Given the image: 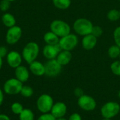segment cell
<instances>
[{
	"label": "cell",
	"mask_w": 120,
	"mask_h": 120,
	"mask_svg": "<svg viewBox=\"0 0 120 120\" xmlns=\"http://www.w3.org/2000/svg\"><path fill=\"white\" fill-rule=\"evenodd\" d=\"M93 27L94 25L92 22L90 20L84 18L77 19L72 25L73 30L75 32V33L82 37L91 34Z\"/></svg>",
	"instance_id": "obj_1"
},
{
	"label": "cell",
	"mask_w": 120,
	"mask_h": 120,
	"mask_svg": "<svg viewBox=\"0 0 120 120\" xmlns=\"http://www.w3.org/2000/svg\"><path fill=\"white\" fill-rule=\"evenodd\" d=\"M39 53V46L34 41L28 42L22 51V59L28 64L37 60Z\"/></svg>",
	"instance_id": "obj_2"
},
{
	"label": "cell",
	"mask_w": 120,
	"mask_h": 120,
	"mask_svg": "<svg viewBox=\"0 0 120 120\" xmlns=\"http://www.w3.org/2000/svg\"><path fill=\"white\" fill-rule=\"evenodd\" d=\"M100 112L103 118L112 120L120 113V105L116 101H108L102 105Z\"/></svg>",
	"instance_id": "obj_3"
},
{
	"label": "cell",
	"mask_w": 120,
	"mask_h": 120,
	"mask_svg": "<svg viewBox=\"0 0 120 120\" xmlns=\"http://www.w3.org/2000/svg\"><path fill=\"white\" fill-rule=\"evenodd\" d=\"M50 31L61 38L71 33L70 25L62 20H54L50 24Z\"/></svg>",
	"instance_id": "obj_4"
},
{
	"label": "cell",
	"mask_w": 120,
	"mask_h": 120,
	"mask_svg": "<svg viewBox=\"0 0 120 120\" xmlns=\"http://www.w3.org/2000/svg\"><path fill=\"white\" fill-rule=\"evenodd\" d=\"M53 104L54 101L53 97L47 94L40 95L36 101V107L41 114L49 113Z\"/></svg>",
	"instance_id": "obj_5"
},
{
	"label": "cell",
	"mask_w": 120,
	"mask_h": 120,
	"mask_svg": "<svg viewBox=\"0 0 120 120\" xmlns=\"http://www.w3.org/2000/svg\"><path fill=\"white\" fill-rule=\"evenodd\" d=\"M23 83L20 82L15 77L7 79L3 85V91L5 94L15 96L20 94Z\"/></svg>",
	"instance_id": "obj_6"
},
{
	"label": "cell",
	"mask_w": 120,
	"mask_h": 120,
	"mask_svg": "<svg viewBox=\"0 0 120 120\" xmlns=\"http://www.w3.org/2000/svg\"><path fill=\"white\" fill-rule=\"evenodd\" d=\"M77 105L85 112H92L97 107V102L94 97L90 95L84 94L77 98Z\"/></svg>",
	"instance_id": "obj_7"
},
{
	"label": "cell",
	"mask_w": 120,
	"mask_h": 120,
	"mask_svg": "<svg viewBox=\"0 0 120 120\" xmlns=\"http://www.w3.org/2000/svg\"><path fill=\"white\" fill-rule=\"evenodd\" d=\"M79 39L76 34L70 33L69 34L60 38L59 45L62 50L71 51L78 45Z\"/></svg>",
	"instance_id": "obj_8"
},
{
	"label": "cell",
	"mask_w": 120,
	"mask_h": 120,
	"mask_svg": "<svg viewBox=\"0 0 120 120\" xmlns=\"http://www.w3.org/2000/svg\"><path fill=\"white\" fill-rule=\"evenodd\" d=\"M45 75L49 77H56L58 76L61 71L63 66L56 60V59L48 60L44 64Z\"/></svg>",
	"instance_id": "obj_9"
},
{
	"label": "cell",
	"mask_w": 120,
	"mask_h": 120,
	"mask_svg": "<svg viewBox=\"0 0 120 120\" xmlns=\"http://www.w3.org/2000/svg\"><path fill=\"white\" fill-rule=\"evenodd\" d=\"M22 31L20 26L14 25L8 29L6 34V41L10 45H13L18 42L22 37Z\"/></svg>",
	"instance_id": "obj_10"
},
{
	"label": "cell",
	"mask_w": 120,
	"mask_h": 120,
	"mask_svg": "<svg viewBox=\"0 0 120 120\" xmlns=\"http://www.w3.org/2000/svg\"><path fill=\"white\" fill-rule=\"evenodd\" d=\"M6 62L9 67L15 69L21 65L22 61V55L16 51H11L6 56Z\"/></svg>",
	"instance_id": "obj_11"
},
{
	"label": "cell",
	"mask_w": 120,
	"mask_h": 120,
	"mask_svg": "<svg viewBox=\"0 0 120 120\" xmlns=\"http://www.w3.org/2000/svg\"><path fill=\"white\" fill-rule=\"evenodd\" d=\"M62 51L59 44L56 45H45L42 49V53L47 60L56 59L58 54Z\"/></svg>",
	"instance_id": "obj_12"
},
{
	"label": "cell",
	"mask_w": 120,
	"mask_h": 120,
	"mask_svg": "<svg viewBox=\"0 0 120 120\" xmlns=\"http://www.w3.org/2000/svg\"><path fill=\"white\" fill-rule=\"evenodd\" d=\"M68 112V107L64 102L58 101L54 103L50 113L56 118L64 117Z\"/></svg>",
	"instance_id": "obj_13"
},
{
	"label": "cell",
	"mask_w": 120,
	"mask_h": 120,
	"mask_svg": "<svg viewBox=\"0 0 120 120\" xmlns=\"http://www.w3.org/2000/svg\"><path fill=\"white\" fill-rule=\"evenodd\" d=\"M30 72L37 77H41L45 75L44 64L39 60H34L29 64Z\"/></svg>",
	"instance_id": "obj_14"
},
{
	"label": "cell",
	"mask_w": 120,
	"mask_h": 120,
	"mask_svg": "<svg viewBox=\"0 0 120 120\" xmlns=\"http://www.w3.org/2000/svg\"><path fill=\"white\" fill-rule=\"evenodd\" d=\"M30 70L24 65H21L15 69V77L22 83L27 82L30 78Z\"/></svg>",
	"instance_id": "obj_15"
},
{
	"label": "cell",
	"mask_w": 120,
	"mask_h": 120,
	"mask_svg": "<svg viewBox=\"0 0 120 120\" xmlns=\"http://www.w3.org/2000/svg\"><path fill=\"white\" fill-rule=\"evenodd\" d=\"M98 43V38L94 36L92 34L83 37L82 40V45L84 49L90 51L94 49Z\"/></svg>",
	"instance_id": "obj_16"
},
{
	"label": "cell",
	"mask_w": 120,
	"mask_h": 120,
	"mask_svg": "<svg viewBox=\"0 0 120 120\" xmlns=\"http://www.w3.org/2000/svg\"><path fill=\"white\" fill-rule=\"evenodd\" d=\"M72 58V55L71 51L62 50L58 54L56 59L62 66H65L70 63Z\"/></svg>",
	"instance_id": "obj_17"
},
{
	"label": "cell",
	"mask_w": 120,
	"mask_h": 120,
	"mask_svg": "<svg viewBox=\"0 0 120 120\" xmlns=\"http://www.w3.org/2000/svg\"><path fill=\"white\" fill-rule=\"evenodd\" d=\"M44 41L46 44L48 45H56L59 43L60 37H58L56 34L53 32L49 31L44 34Z\"/></svg>",
	"instance_id": "obj_18"
},
{
	"label": "cell",
	"mask_w": 120,
	"mask_h": 120,
	"mask_svg": "<svg viewBox=\"0 0 120 120\" xmlns=\"http://www.w3.org/2000/svg\"><path fill=\"white\" fill-rule=\"evenodd\" d=\"M1 21L4 26L6 27H11L14 25H15L16 20L14 15L10 13H5L3 14L1 17Z\"/></svg>",
	"instance_id": "obj_19"
},
{
	"label": "cell",
	"mask_w": 120,
	"mask_h": 120,
	"mask_svg": "<svg viewBox=\"0 0 120 120\" xmlns=\"http://www.w3.org/2000/svg\"><path fill=\"white\" fill-rule=\"evenodd\" d=\"M19 120H34V113L30 108H24L18 115Z\"/></svg>",
	"instance_id": "obj_20"
},
{
	"label": "cell",
	"mask_w": 120,
	"mask_h": 120,
	"mask_svg": "<svg viewBox=\"0 0 120 120\" xmlns=\"http://www.w3.org/2000/svg\"><path fill=\"white\" fill-rule=\"evenodd\" d=\"M54 6L60 10L68 9L71 5V0H53Z\"/></svg>",
	"instance_id": "obj_21"
},
{
	"label": "cell",
	"mask_w": 120,
	"mask_h": 120,
	"mask_svg": "<svg viewBox=\"0 0 120 120\" xmlns=\"http://www.w3.org/2000/svg\"><path fill=\"white\" fill-rule=\"evenodd\" d=\"M108 55L109 58L112 59H117V58L120 57V47L117 46L116 44L112 45L111 46L109 47L108 50Z\"/></svg>",
	"instance_id": "obj_22"
},
{
	"label": "cell",
	"mask_w": 120,
	"mask_h": 120,
	"mask_svg": "<svg viewBox=\"0 0 120 120\" xmlns=\"http://www.w3.org/2000/svg\"><path fill=\"white\" fill-rule=\"evenodd\" d=\"M107 18L112 22L117 21L120 19V10L113 8L110 10L107 13Z\"/></svg>",
	"instance_id": "obj_23"
},
{
	"label": "cell",
	"mask_w": 120,
	"mask_h": 120,
	"mask_svg": "<svg viewBox=\"0 0 120 120\" xmlns=\"http://www.w3.org/2000/svg\"><path fill=\"white\" fill-rule=\"evenodd\" d=\"M20 94L25 98H30L34 94V90L29 85H23Z\"/></svg>",
	"instance_id": "obj_24"
},
{
	"label": "cell",
	"mask_w": 120,
	"mask_h": 120,
	"mask_svg": "<svg viewBox=\"0 0 120 120\" xmlns=\"http://www.w3.org/2000/svg\"><path fill=\"white\" fill-rule=\"evenodd\" d=\"M23 109H24V108H23L22 105L19 102H14L11 105V112L14 115H19L22 112Z\"/></svg>",
	"instance_id": "obj_25"
},
{
	"label": "cell",
	"mask_w": 120,
	"mask_h": 120,
	"mask_svg": "<svg viewBox=\"0 0 120 120\" xmlns=\"http://www.w3.org/2000/svg\"><path fill=\"white\" fill-rule=\"evenodd\" d=\"M110 70L112 74L120 77V60H115L110 65Z\"/></svg>",
	"instance_id": "obj_26"
},
{
	"label": "cell",
	"mask_w": 120,
	"mask_h": 120,
	"mask_svg": "<svg viewBox=\"0 0 120 120\" xmlns=\"http://www.w3.org/2000/svg\"><path fill=\"white\" fill-rule=\"evenodd\" d=\"M91 34L94 36H95L96 37L98 38V37H101L103 35V28L101 26L94 25V27H93Z\"/></svg>",
	"instance_id": "obj_27"
},
{
	"label": "cell",
	"mask_w": 120,
	"mask_h": 120,
	"mask_svg": "<svg viewBox=\"0 0 120 120\" xmlns=\"http://www.w3.org/2000/svg\"><path fill=\"white\" fill-rule=\"evenodd\" d=\"M113 39L117 46L120 47V26L117 27L113 32Z\"/></svg>",
	"instance_id": "obj_28"
},
{
	"label": "cell",
	"mask_w": 120,
	"mask_h": 120,
	"mask_svg": "<svg viewBox=\"0 0 120 120\" xmlns=\"http://www.w3.org/2000/svg\"><path fill=\"white\" fill-rule=\"evenodd\" d=\"M10 5L11 1L8 0H1L0 1V10L3 12L7 11L10 8Z\"/></svg>",
	"instance_id": "obj_29"
},
{
	"label": "cell",
	"mask_w": 120,
	"mask_h": 120,
	"mask_svg": "<svg viewBox=\"0 0 120 120\" xmlns=\"http://www.w3.org/2000/svg\"><path fill=\"white\" fill-rule=\"evenodd\" d=\"M37 120H56V119L49 112L41 114Z\"/></svg>",
	"instance_id": "obj_30"
},
{
	"label": "cell",
	"mask_w": 120,
	"mask_h": 120,
	"mask_svg": "<svg viewBox=\"0 0 120 120\" xmlns=\"http://www.w3.org/2000/svg\"><path fill=\"white\" fill-rule=\"evenodd\" d=\"M68 120H82V117L80 115V114H79L78 112H73L72 113L69 118L68 119Z\"/></svg>",
	"instance_id": "obj_31"
},
{
	"label": "cell",
	"mask_w": 120,
	"mask_h": 120,
	"mask_svg": "<svg viewBox=\"0 0 120 120\" xmlns=\"http://www.w3.org/2000/svg\"><path fill=\"white\" fill-rule=\"evenodd\" d=\"M84 91H83V89H82V88H80V87H77V88H75V89H74V95H75L76 97L79 98V97L82 96L84 95Z\"/></svg>",
	"instance_id": "obj_32"
},
{
	"label": "cell",
	"mask_w": 120,
	"mask_h": 120,
	"mask_svg": "<svg viewBox=\"0 0 120 120\" xmlns=\"http://www.w3.org/2000/svg\"><path fill=\"white\" fill-rule=\"evenodd\" d=\"M8 50H7V48L5 47V46H0V57L4 58V57H6L7 54H8Z\"/></svg>",
	"instance_id": "obj_33"
},
{
	"label": "cell",
	"mask_w": 120,
	"mask_h": 120,
	"mask_svg": "<svg viewBox=\"0 0 120 120\" xmlns=\"http://www.w3.org/2000/svg\"><path fill=\"white\" fill-rule=\"evenodd\" d=\"M4 101V92L3 89L0 88V107L2 105Z\"/></svg>",
	"instance_id": "obj_34"
},
{
	"label": "cell",
	"mask_w": 120,
	"mask_h": 120,
	"mask_svg": "<svg viewBox=\"0 0 120 120\" xmlns=\"http://www.w3.org/2000/svg\"><path fill=\"white\" fill-rule=\"evenodd\" d=\"M0 120H11V118L6 114H0Z\"/></svg>",
	"instance_id": "obj_35"
},
{
	"label": "cell",
	"mask_w": 120,
	"mask_h": 120,
	"mask_svg": "<svg viewBox=\"0 0 120 120\" xmlns=\"http://www.w3.org/2000/svg\"><path fill=\"white\" fill-rule=\"evenodd\" d=\"M2 65H3V58L0 57V70L2 68Z\"/></svg>",
	"instance_id": "obj_36"
},
{
	"label": "cell",
	"mask_w": 120,
	"mask_h": 120,
	"mask_svg": "<svg viewBox=\"0 0 120 120\" xmlns=\"http://www.w3.org/2000/svg\"><path fill=\"white\" fill-rule=\"evenodd\" d=\"M56 120H68V119H66L65 117H60V118H58V119H56Z\"/></svg>",
	"instance_id": "obj_37"
},
{
	"label": "cell",
	"mask_w": 120,
	"mask_h": 120,
	"mask_svg": "<svg viewBox=\"0 0 120 120\" xmlns=\"http://www.w3.org/2000/svg\"><path fill=\"white\" fill-rule=\"evenodd\" d=\"M102 120H112L111 119H108V118H103Z\"/></svg>",
	"instance_id": "obj_38"
},
{
	"label": "cell",
	"mask_w": 120,
	"mask_h": 120,
	"mask_svg": "<svg viewBox=\"0 0 120 120\" xmlns=\"http://www.w3.org/2000/svg\"><path fill=\"white\" fill-rule=\"evenodd\" d=\"M117 95H118V98L120 99V90L118 91V94Z\"/></svg>",
	"instance_id": "obj_39"
},
{
	"label": "cell",
	"mask_w": 120,
	"mask_h": 120,
	"mask_svg": "<svg viewBox=\"0 0 120 120\" xmlns=\"http://www.w3.org/2000/svg\"><path fill=\"white\" fill-rule=\"evenodd\" d=\"M9 1H11V2H12V1H16V0H8Z\"/></svg>",
	"instance_id": "obj_40"
},
{
	"label": "cell",
	"mask_w": 120,
	"mask_h": 120,
	"mask_svg": "<svg viewBox=\"0 0 120 120\" xmlns=\"http://www.w3.org/2000/svg\"><path fill=\"white\" fill-rule=\"evenodd\" d=\"M119 58H120V57H119Z\"/></svg>",
	"instance_id": "obj_41"
},
{
	"label": "cell",
	"mask_w": 120,
	"mask_h": 120,
	"mask_svg": "<svg viewBox=\"0 0 120 120\" xmlns=\"http://www.w3.org/2000/svg\"></svg>",
	"instance_id": "obj_42"
},
{
	"label": "cell",
	"mask_w": 120,
	"mask_h": 120,
	"mask_svg": "<svg viewBox=\"0 0 120 120\" xmlns=\"http://www.w3.org/2000/svg\"></svg>",
	"instance_id": "obj_43"
},
{
	"label": "cell",
	"mask_w": 120,
	"mask_h": 120,
	"mask_svg": "<svg viewBox=\"0 0 120 120\" xmlns=\"http://www.w3.org/2000/svg\"><path fill=\"white\" fill-rule=\"evenodd\" d=\"M119 1H120V0H119Z\"/></svg>",
	"instance_id": "obj_44"
}]
</instances>
